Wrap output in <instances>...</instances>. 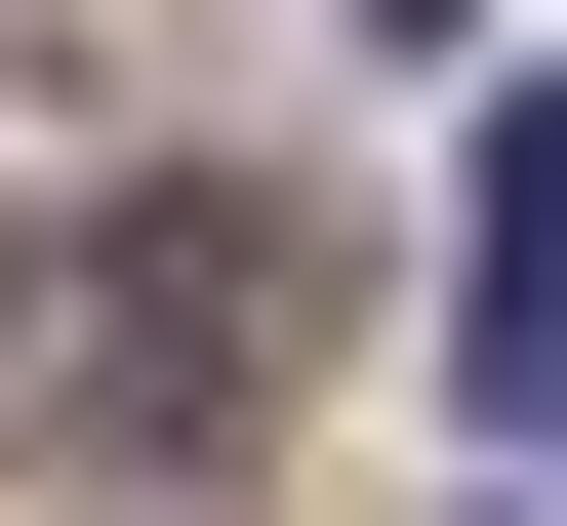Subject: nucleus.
<instances>
[{
    "mask_svg": "<svg viewBox=\"0 0 567 526\" xmlns=\"http://www.w3.org/2000/svg\"><path fill=\"white\" fill-rule=\"evenodd\" d=\"M405 41H446V0H405Z\"/></svg>",
    "mask_w": 567,
    "mask_h": 526,
    "instance_id": "obj_4",
    "label": "nucleus"
},
{
    "mask_svg": "<svg viewBox=\"0 0 567 526\" xmlns=\"http://www.w3.org/2000/svg\"><path fill=\"white\" fill-rule=\"evenodd\" d=\"M284 283H324L284 203H122V244H82V445H122V486H244V445H284Z\"/></svg>",
    "mask_w": 567,
    "mask_h": 526,
    "instance_id": "obj_1",
    "label": "nucleus"
},
{
    "mask_svg": "<svg viewBox=\"0 0 567 526\" xmlns=\"http://www.w3.org/2000/svg\"><path fill=\"white\" fill-rule=\"evenodd\" d=\"M486 405H527V445H567V82H527V122H486Z\"/></svg>",
    "mask_w": 567,
    "mask_h": 526,
    "instance_id": "obj_2",
    "label": "nucleus"
},
{
    "mask_svg": "<svg viewBox=\"0 0 567 526\" xmlns=\"http://www.w3.org/2000/svg\"><path fill=\"white\" fill-rule=\"evenodd\" d=\"M0 405H41V283H0Z\"/></svg>",
    "mask_w": 567,
    "mask_h": 526,
    "instance_id": "obj_3",
    "label": "nucleus"
}]
</instances>
